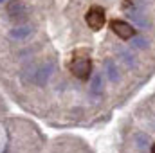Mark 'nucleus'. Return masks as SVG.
<instances>
[{"label":"nucleus","mask_w":155,"mask_h":153,"mask_svg":"<svg viewBox=\"0 0 155 153\" xmlns=\"http://www.w3.org/2000/svg\"><path fill=\"white\" fill-rule=\"evenodd\" d=\"M71 72L81 79L87 81L88 77L92 76V61L87 54V50H76L72 54V61H71Z\"/></svg>","instance_id":"1"},{"label":"nucleus","mask_w":155,"mask_h":153,"mask_svg":"<svg viewBox=\"0 0 155 153\" xmlns=\"http://www.w3.org/2000/svg\"><path fill=\"white\" fill-rule=\"evenodd\" d=\"M105 20H107L105 9L99 7V5H92V7L87 11V15H85V22H87V25H88L92 31H99V29L105 25Z\"/></svg>","instance_id":"2"},{"label":"nucleus","mask_w":155,"mask_h":153,"mask_svg":"<svg viewBox=\"0 0 155 153\" xmlns=\"http://www.w3.org/2000/svg\"><path fill=\"white\" fill-rule=\"evenodd\" d=\"M52 72H54V61H47V63L40 65L38 69L33 70V74H31V81L41 86V85L47 83L49 77L52 76Z\"/></svg>","instance_id":"3"},{"label":"nucleus","mask_w":155,"mask_h":153,"mask_svg":"<svg viewBox=\"0 0 155 153\" xmlns=\"http://www.w3.org/2000/svg\"><path fill=\"white\" fill-rule=\"evenodd\" d=\"M27 13H29V9H27V7L24 5V2H20V0H13V2H9V5H7V15H9V18L15 20V22L25 20V18H27Z\"/></svg>","instance_id":"4"},{"label":"nucleus","mask_w":155,"mask_h":153,"mask_svg":"<svg viewBox=\"0 0 155 153\" xmlns=\"http://www.w3.org/2000/svg\"><path fill=\"white\" fill-rule=\"evenodd\" d=\"M110 29H112L121 40H132V36H135L134 27H132L128 22H124V20H114V22L110 24Z\"/></svg>","instance_id":"5"},{"label":"nucleus","mask_w":155,"mask_h":153,"mask_svg":"<svg viewBox=\"0 0 155 153\" xmlns=\"http://www.w3.org/2000/svg\"><path fill=\"white\" fill-rule=\"evenodd\" d=\"M9 34H11V38L20 41V40H25L33 34V27H29V25H18V27H13Z\"/></svg>","instance_id":"6"},{"label":"nucleus","mask_w":155,"mask_h":153,"mask_svg":"<svg viewBox=\"0 0 155 153\" xmlns=\"http://www.w3.org/2000/svg\"><path fill=\"white\" fill-rule=\"evenodd\" d=\"M126 15H128V18L132 20V24H135L137 27H146L148 25V22H146V18L137 11V9H134V7H130V9H126Z\"/></svg>","instance_id":"7"},{"label":"nucleus","mask_w":155,"mask_h":153,"mask_svg":"<svg viewBox=\"0 0 155 153\" xmlns=\"http://www.w3.org/2000/svg\"><path fill=\"white\" fill-rule=\"evenodd\" d=\"M105 74H107V77H108V81H112V83H117V81H119L117 65L112 61V60H107V61H105Z\"/></svg>","instance_id":"8"},{"label":"nucleus","mask_w":155,"mask_h":153,"mask_svg":"<svg viewBox=\"0 0 155 153\" xmlns=\"http://www.w3.org/2000/svg\"><path fill=\"white\" fill-rule=\"evenodd\" d=\"M117 58H119V60H121L128 69H132V67H135V65H137V60H135V56L132 54V50H119Z\"/></svg>","instance_id":"9"},{"label":"nucleus","mask_w":155,"mask_h":153,"mask_svg":"<svg viewBox=\"0 0 155 153\" xmlns=\"http://www.w3.org/2000/svg\"><path fill=\"white\" fill-rule=\"evenodd\" d=\"M90 94L96 96V97L103 96V85H101V76H99V74H96V76L92 77V83H90Z\"/></svg>","instance_id":"10"},{"label":"nucleus","mask_w":155,"mask_h":153,"mask_svg":"<svg viewBox=\"0 0 155 153\" xmlns=\"http://www.w3.org/2000/svg\"><path fill=\"white\" fill-rule=\"evenodd\" d=\"M132 45L137 47V49H146L148 47V41L141 36H132Z\"/></svg>","instance_id":"11"},{"label":"nucleus","mask_w":155,"mask_h":153,"mask_svg":"<svg viewBox=\"0 0 155 153\" xmlns=\"http://www.w3.org/2000/svg\"><path fill=\"white\" fill-rule=\"evenodd\" d=\"M152 153H155V144H153V148H152Z\"/></svg>","instance_id":"12"},{"label":"nucleus","mask_w":155,"mask_h":153,"mask_svg":"<svg viewBox=\"0 0 155 153\" xmlns=\"http://www.w3.org/2000/svg\"><path fill=\"white\" fill-rule=\"evenodd\" d=\"M0 2H4V0H0Z\"/></svg>","instance_id":"13"}]
</instances>
